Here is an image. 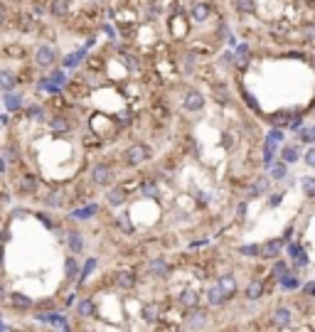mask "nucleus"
Here are the masks:
<instances>
[{
  "label": "nucleus",
  "instance_id": "f257e3e1",
  "mask_svg": "<svg viewBox=\"0 0 315 332\" xmlns=\"http://www.w3.org/2000/svg\"><path fill=\"white\" fill-rule=\"evenodd\" d=\"M150 148L145 145V143H140V140H135L133 145H128L126 148V153H123V160H126V165L128 168H140V165H145L148 160H150Z\"/></svg>",
  "mask_w": 315,
  "mask_h": 332
},
{
  "label": "nucleus",
  "instance_id": "f03ea898",
  "mask_svg": "<svg viewBox=\"0 0 315 332\" xmlns=\"http://www.w3.org/2000/svg\"><path fill=\"white\" fill-rule=\"evenodd\" d=\"M89 180L99 187H111L113 180H116V170H113V165L108 162H94V168L89 173Z\"/></svg>",
  "mask_w": 315,
  "mask_h": 332
},
{
  "label": "nucleus",
  "instance_id": "7ed1b4c3",
  "mask_svg": "<svg viewBox=\"0 0 315 332\" xmlns=\"http://www.w3.org/2000/svg\"><path fill=\"white\" fill-rule=\"evenodd\" d=\"M207 325H210V312H207L205 307H192V310H187L185 322H183L185 330H202V327H207Z\"/></svg>",
  "mask_w": 315,
  "mask_h": 332
},
{
  "label": "nucleus",
  "instance_id": "20e7f679",
  "mask_svg": "<svg viewBox=\"0 0 315 332\" xmlns=\"http://www.w3.org/2000/svg\"><path fill=\"white\" fill-rule=\"evenodd\" d=\"M212 13H214V8H212L210 0H195V3H190V20L197 23V25L207 23L212 18Z\"/></svg>",
  "mask_w": 315,
  "mask_h": 332
},
{
  "label": "nucleus",
  "instance_id": "39448f33",
  "mask_svg": "<svg viewBox=\"0 0 315 332\" xmlns=\"http://www.w3.org/2000/svg\"><path fill=\"white\" fill-rule=\"evenodd\" d=\"M148 271H150V276H153V278H158V281H168V278H170V273H173V266L168 263V258L155 256V258H150V261H148Z\"/></svg>",
  "mask_w": 315,
  "mask_h": 332
},
{
  "label": "nucleus",
  "instance_id": "423d86ee",
  "mask_svg": "<svg viewBox=\"0 0 315 332\" xmlns=\"http://www.w3.org/2000/svg\"><path fill=\"white\" fill-rule=\"evenodd\" d=\"M35 62L40 69H52L57 64V50L50 47V45H40L37 52H35Z\"/></svg>",
  "mask_w": 315,
  "mask_h": 332
},
{
  "label": "nucleus",
  "instance_id": "0eeeda50",
  "mask_svg": "<svg viewBox=\"0 0 315 332\" xmlns=\"http://www.w3.org/2000/svg\"><path fill=\"white\" fill-rule=\"evenodd\" d=\"M35 320H37V322L54 325V327H64V330H69V322H67V315H64V312H54V310H37V312H35Z\"/></svg>",
  "mask_w": 315,
  "mask_h": 332
},
{
  "label": "nucleus",
  "instance_id": "6e6552de",
  "mask_svg": "<svg viewBox=\"0 0 315 332\" xmlns=\"http://www.w3.org/2000/svg\"><path fill=\"white\" fill-rule=\"evenodd\" d=\"M205 106H207V99H205V94H202V91L190 89V91L185 94V101H183V108H185V111L197 113V111H202Z\"/></svg>",
  "mask_w": 315,
  "mask_h": 332
},
{
  "label": "nucleus",
  "instance_id": "1a4fd4ad",
  "mask_svg": "<svg viewBox=\"0 0 315 332\" xmlns=\"http://www.w3.org/2000/svg\"><path fill=\"white\" fill-rule=\"evenodd\" d=\"M116 285L121 288V290H133L135 288V283H138V276H135V271H128V268H121V271H116Z\"/></svg>",
  "mask_w": 315,
  "mask_h": 332
},
{
  "label": "nucleus",
  "instance_id": "9d476101",
  "mask_svg": "<svg viewBox=\"0 0 315 332\" xmlns=\"http://www.w3.org/2000/svg\"><path fill=\"white\" fill-rule=\"evenodd\" d=\"M8 300H10L13 310H18V312H27V310L35 307V300L25 293H8Z\"/></svg>",
  "mask_w": 315,
  "mask_h": 332
},
{
  "label": "nucleus",
  "instance_id": "9b49d317",
  "mask_svg": "<svg viewBox=\"0 0 315 332\" xmlns=\"http://www.w3.org/2000/svg\"><path fill=\"white\" fill-rule=\"evenodd\" d=\"M126 200H128L126 187H116V185L108 187V192H106V204H108V207H113V209H116V207H123Z\"/></svg>",
  "mask_w": 315,
  "mask_h": 332
},
{
  "label": "nucleus",
  "instance_id": "f8f14e48",
  "mask_svg": "<svg viewBox=\"0 0 315 332\" xmlns=\"http://www.w3.org/2000/svg\"><path fill=\"white\" fill-rule=\"evenodd\" d=\"M200 290L197 288H185L180 295H178V303L185 307V310H192V307H200Z\"/></svg>",
  "mask_w": 315,
  "mask_h": 332
},
{
  "label": "nucleus",
  "instance_id": "ddd939ff",
  "mask_svg": "<svg viewBox=\"0 0 315 332\" xmlns=\"http://www.w3.org/2000/svg\"><path fill=\"white\" fill-rule=\"evenodd\" d=\"M67 246H69V251L77 256V254H81L84 249H86V241H84V234L81 231H77V229H72V231H67Z\"/></svg>",
  "mask_w": 315,
  "mask_h": 332
},
{
  "label": "nucleus",
  "instance_id": "4468645a",
  "mask_svg": "<svg viewBox=\"0 0 315 332\" xmlns=\"http://www.w3.org/2000/svg\"><path fill=\"white\" fill-rule=\"evenodd\" d=\"M217 283H219V288L227 293V298L232 300L234 295H236V290H239V283H236V276L234 273H224V276H219L217 278Z\"/></svg>",
  "mask_w": 315,
  "mask_h": 332
},
{
  "label": "nucleus",
  "instance_id": "2eb2a0df",
  "mask_svg": "<svg viewBox=\"0 0 315 332\" xmlns=\"http://www.w3.org/2000/svg\"><path fill=\"white\" fill-rule=\"evenodd\" d=\"M160 312H163V307H160V303H155V300L143 303V307H140V317H143L145 322H155V320H160Z\"/></svg>",
  "mask_w": 315,
  "mask_h": 332
},
{
  "label": "nucleus",
  "instance_id": "dca6fc26",
  "mask_svg": "<svg viewBox=\"0 0 315 332\" xmlns=\"http://www.w3.org/2000/svg\"><path fill=\"white\" fill-rule=\"evenodd\" d=\"M15 86H18L15 72H10V69H0V91L8 94V91H15Z\"/></svg>",
  "mask_w": 315,
  "mask_h": 332
},
{
  "label": "nucleus",
  "instance_id": "f3484780",
  "mask_svg": "<svg viewBox=\"0 0 315 332\" xmlns=\"http://www.w3.org/2000/svg\"><path fill=\"white\" fill-rule=\"evenodd\" d=\"M74 310H77L79 317H94L96 315V303H94V298H81L74 305Z\"/></svg>",
  "mask_w": 315,
  "mask_h": 332
},
{
  "label": "nucleus",
  "instance_id": "a211bd4d",
  "mask_svg": "<svg viewBox=\"0 0 315 332\" xmlns=\"http://www.w3.org/2000/svg\"><path fill=\"white\" fill-rule=\"evenodd\" d=\"M94 214H99V204H89V207H79V209H72V212H69V219H79V222H86V219H91Z\"/></svg>",
  "mask_w": 315,
  "mask_h": 332
},
{
  "label": "nucleus",
  "instance_id": "6ab92c4d",
  "mask_svg": "<svg viewBox=\"0 0 315 332\" xmlns=\"http://www.w3.org/2000/svg\"><path fill=\"white\" fill-rule=\"evenodd\" d=\"M138 192L148 200H158L160 197V187H158V180H143V185L138 187Z\"/></svg>",
  "mask_w": 315,
  "mask_h": 332
},
{
  "label": "nucleus",
  "instance_id": "aec40b11",
  "mask_svg": "<svg viewBox=\"0 0 315 332\" xmlns=\"http://www.w3.org/2000/svg\"><path fill=\"white\" fill-rule=\"evenodd\" d=\"M50 128H52V133H69L72 130V123H69V118L67 116H52L50 118Z\"/></svg>",
  "mask_w": 315,
  "mask_h": 332
},
{
  "label": "nucleus",
  "instance_id": "412c9836",
  "mask_svg": "<svg viewBox=\"0 0 315 332\" xmlns=\"http://www.w3.org/2000/svg\"><path fill=\"white\" fill-rule=\"evenodd\" d=\"M15 190H18L20 195H30V192H35V190H37V180H35L32 175H23V178H18Z\"/></svg>",
  "mask_w": 315,
  "mask_h": 332
},
{
  "label": "nucleus",
  "instance_id": "4be33fe9",
  "mask_svg": "<svg viewBox=\"0 0 315 332\" xmlns=\"http://www.w3.org/2000/svg\"><path fill=\"white\" fill-rule=\"evenodd\" d=\"M64 273H67V278L69 281H74V283H79V258H74V254L64 261Z\"/></svg>",
  "mask_w": 315,
  "mask_h": 332
},
{
  "label": "nucleus",
  "instance_id": "5701e85b",
  "mask_svg": "<svg viewBox=\"0 0 315 332\" xmlns=\"http://www.w3.org/2000/svg\"><path fill=\"white\" fill-rule=\"evenodd\" d=\"M45 207H50V209H59V207H64V192L62 190H54V192H50V195H45Z\"/></svg>",
  "mask_w": 315,
  "mask_h": 332
},
{
  "label": "nucleus",
  "instance_id": "b1692460",
  "mask_svg": "<svg viewBox=\"0 0 315 332\" xmlns=\"http://www.w3.org/2000/svg\"><path fill=\"white\" fill-rule=\"evenodd\" d=\"M23 101H25V99H23V94H18V91H8L3 103H5V108H8V111H20V108H23Z\"/></svg>",
  "mask_w": 315,
  "mask_h": 332
},
{
  "label": "nucleus",
  "instance_id": "393cba45",
  "mask_svg": "<svg viewBox=\"0 0 315 332\" xmlns=\"http://www.w3.org/2000/svg\"><path fill=\"white\" fill-rule=\"evenodd\" d=\"M25 116L30 118V121H47V111H45V106H40V103H30L27 108H25Z\"/></svg>",
  "mask_w": 315,
  "mask_h": 332
},
{
  "label": "nucleus",
  "instance_id": "a878e982",
  "mask_svg": "<svg viewBox=\"0 0 315 332\" xmlns=\"http://www.w3.org/2000/svg\"><path fill=\"white\" fill-rule=\"evenodd\" d=\"M50 13H52L54 18H64V15L69 13V0H52Z\"/></svg>",
  "mask_w": 315,
  "mask_h": 332
},
{
  "label": "nucleus",
  "instance_id": "bb28decb",
  "mask_svg": "<svg viewBox=\"0 0 315 332\" xmlns=\"http://www.w3.org/2000/svg\"><path fill=\"white\" fill-rule=\"evenodd\" d=\"M0 155H3L8 162H18V157H20V153H18V148H15V145H5L3 150H0Z\"/></svg>",
  "mask_w": 315,
  "mask_h": 332
},
{
  "label": "nucleus",
  "instance_id": "cd10ccee",
  "mask_svg": "<svg viewBox=\"0 0 315 332\" xmlns=\"http://www.w3.org/2000/svg\"><path fill=\"white\" fill-rule=\"evenodd\" d=\"M116 227H118L121 231H126V234L133 231V224L128 222V214H118V217H116Z\"/></svg>",
  "mask_w": 315,
  "mask_h": 332
},
{
  "label": "nucleus",
  "instance_id": "c85d7f7f",
  "mask_svg": "<svg viewBox=\"0 0 315 332\" xmlns=\"http://www.w3.org/2000/svg\"><path fill=\"white\" fill-rule=\"evenodd\" d=\"M81 57H84V52H74V54H69L62 64L67 67V69H74V67H79V62H81Z\"/></svg>",
  "mask_w": 315,
  "mask_h": 332
},
{
  "label": "nucleus",
  "instance_id": "c756f323",
  "mask_svg": "<svg viewBox=\"0 0 315 332\" xmlns=\"http://www.w3.org/2000/svg\"><path fill=\"white\" fill-rule=\"evenodd\" d=\"M96 268V258H89L86 263H84V271H81V276H79V283H84L89 276H91V271Z\"/></svg>",
  "mask_w": 315,
  "mask_h": 332
},
{
  "label": "nucleus",
  "instance_id": "7c9ffc66",
  "mask_svg": "<svg viewBox=\"0 0 315 332\" xmlns=\"http://www.w3.org/2000/svg\"><path fill=\"white\" fill-rule=\"evenodd\" d=\"M52 81H54L57 86H64V84H67V74H64L62 69H52Z\"/></svg>",
  "mask_w": 315,
  "mask_h": 332
},
{
  "label": "nucleus",
  "instance_id": "2f4dec72",
  "mask_svg": "<svg viewBox=\"0 0 315 332\" xmlns=\"http://www.w3.org/2000/svg\"><path fill=\"white\" fill-rule=\"evenodd\" d=\"M121 59L126 62V67H128V69H138V67H140V64H138V59H135V57H131V54H121Z\"/></svg>",
  "mask_w": 315,
  "mask_h": 332
},
{
  "label": "nucleus",
  "instance_id": "473e14b6",
  "mask_svg": "<svg viewBox=\"0 0 315 332\" xmlns=\"http://www.w3.org/2000/svg\"><path fill=\"white\" fill-rule=\"evenodd\" d=\"M25 217H30L27 209H13V219H25Z\"/></svg>",
  "mask_w": 315,
  "mask_h": 332
},
{
  "label": "nucleus",
  "instance_id": "72a5a7b5",
  "mask_svg": "<svg viewBox=\"0 0 315 332\" xmlns=\"http://www.w3.org/2000/svg\"><path fill=\"white\" fill-rule=\"evenodd\" d=\"M37 310H54V303H52V300H42V303L37 305Z\"/></svg>",
  "mask_w": 315,
  "mask_h": 332
},
{
  "label": "nucleus",
  "instance_id": "f704fd0d",
  "mask_svg": "<svg viewBox=\"0 0 315 332\" xmlns=\"http://www.w3.org/2000/svg\"><path fill=\"white\" fill-rule=\"evenodd\" d=\"M5 170H8V160L0 155V175H5Z\"/></svg>",
  "mask_w": 315,
  "mask_h": 332
},
{
  "label": "nucleus",
  "instance_id": "c9c22d12",
  "mask_svg": "<svg viewBox=\"0 0 315 332\" xmlns=\"http://www.w3.org/2000/svg\"><path fill=\"white\" fill-rule=\"evenodd\" d=\"M74 298H77L74 293H72V295H67V298H64V305H67V307H72V305H77V303H74Z\"/></svg>",
  "mask_w": 315,
  "mask_h": 332
},
{
  "label": "nucleus",
  "instance_id": "e433bc0d",
  "mask_svg": "<svg viewBox=\"0 0 315 332\" xmlns=\"http://www.w3.org/2000/svg\"><path fill=\"white\" fill-rule=\"evenodd\" d=\"M3 25H5V10L0 8V27H3Z\"/></svg>",
  "mask_w": 315,
  "mask_h": 332
},
{
  "label": "nucleus",
  "instance_id": "4c0bfd02",
  "mask_svg": "<svg viewBox=\"0 0 315 332\" xmlns=\"http://www.w3.org/2000/svg\"><path fill=\"white\" fill-rule=\"evenodd\" d=\"M5 298H8V293H5V288H3V285H0V300H5Z\"/></svg>",
  "mask_w": 315,
  "mask_h": 332
},
{
  "label": "nucleus",
  "instance_id": "58836bf2",
  "mask_svg": "<svg viewBox=\"0 0 315 332\" xmlns=\"http://www.w3.org/2000/svg\"><path fill=\"white\" fill-rule=\"evenodd\" d=\"M3 256H5V251H3V246H0V266L5 263V258H3Z\"/></svg>",
  "mask_w": 315,
  "mask_h": 332
},
{
  "label": "nucleus",
  "instance_id": "ea45409f",
  "mask_svg": "<svg viewBox=\"0 0 315 332\" xmlns=\"http://www.w3.org/2000/svg\"><path fill=\"white\" fill-rule=\"evenodd\" d=\"M5 327H8V325H5V322H3V320H0V330H5Z\"/></svg>",
  "mask_w": 315,
  "mask_h": 332
}]
</instances>
